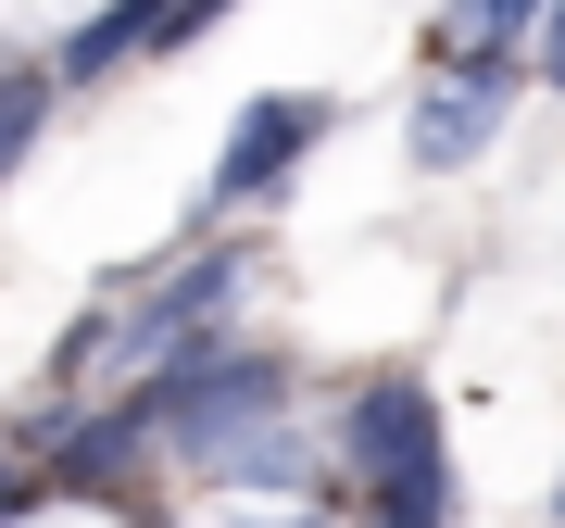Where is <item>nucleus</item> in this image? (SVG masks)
<instances>
[{
  "label": "nucleus",
  "instance_id": "obj_1",
  "mask_svg": "<svg viewBox=\"0 0 565 528\" xmlns=\"http://www.w3.org/2000/svg\"><path fill=\"white\" fill-rule=\"evenodd\" d=\"M515 88H527V51H465V63H452L440 88H415V102H403V151L427 163V177H452V163H478L490 139H503Z\"/></svg>",
  "mask_w": 565,
  "mask_h": 528
},
{
  "label": "nucleus",
  "instance_id": "obj_2",
  "mask_svg": "<svg viewBox=\"0 0 565 528\" xmlns=\"http://www.w3.org/2000/svg\"><path fill=\"white\" fill-rule=\"evenodd\" d=\"M252 289V252H189L163 289H139V303L114 315V340H102V366H163V352L189 340V327H214L226 303Z\"/></svg>",
  "mask_w": 565,
  "mask_h": 528
},
{
  "label": "nucleus",
  "instance_id": "obj_3",
  "mask_svg": "<svg viewBox=\"0 0 565 528\" xmlns=\"http://www.w3.org/2000/svg\"><path fill=\"white\" fill-rule=\"evenodd\" d=\"M327 126H340V102H327V88H277V102H252L239 126H226V151H214V189L202 202L226 214V202H264V189L289 177V163H302Z\"/></svg>",
  "mask_w": 565,
  "mask_h": 528
},
{
  "label": "nucleus",
  "instance_id": "obj_4",
  "mask_svg": "<svg viewBox=\"0 0 565 528\" xmlns=\"http://www.w3.org/2000/svg\"><path fill=\"white\" fill-rule=\"evenodd\" d=\"M151 441H163V403H151V390H139V403H114V415H76V427L51 441V490H114Z\"/></svg>",
  "mask_w": 565,
  "mask_h": 528
},
{
  "label": "nucleus",
  "instance_id": "obj_5",
  "mask_svg": "<svg viewBox=\"0 0 565 528\" xmlns=\"http://www.w3.org/2000/svg\"><path fill=\"white\" fill-rule=\"evenodd\" d=\"M427 441H440V403H427L415 378H364V390H352V415H340V453H352L364 478L403 466V453H427Z\"/></svg>",
  "mask_w": 565,
  "mask_h": 528
},
{
  "label": "nucleus",
  "instance_id": "obj_6",
  "mask_svg": "<svg viewBox=\"0 0 565 528\" xmlns=\"http://www.w3.org/2000/svg\"><path fill=\"white\" fill-rule=\"evenodd\" d=\"M202 466H214L226 490H302V504H340V490L315 478V453H302V427H289V415H252V427H226V441L202 453Z\"/></svg>",
  "mask_w": 565,
  "mask_h": 528
},
{
  "label": "nucleus",
  "instance_id": "obj_7",
  "mask_svg": "<svg viewBox=\"0 0 565 528\" xmlns=\"http://www.w3.org/2000/svg\"><path fill=\"white\" fill-rule=\"evenodd\" d=\"M364 504H377V528H452L465 478H452V453L427 441V453H403V466H377V478H364Z\"/></svg>",
  "mask_w": 565,
  "mask_h": 528
},
{
  "label": "nucleus",
  "instance_id": "obj_8",
  "mask_svg": "<svg viewBox=\"0 0 565 528\" xmlns=\"http://www.w3.org/2000/svg\"><path fill=\"white\" fill-rule=\"evenodd\" d=\"M151 25H163V0H102V13L63 39V76H76V88H88V76H114L126 51H151Z\"/></svg>",
  "mask_w": 565,
  "mask_h": 528
},
{
  "label": "nucleus",
  "instance_id": "obj_9",
  "mask_svg": "<svg viewBox=\"0 0 565 528\" xmlns=\"http://www.w3.org/2000/svg\"><path fill=\"white\" fill-rule=\"evenodd\" d=\"M541 13H553V0H465V13H440V25H427V51H515V39H541Z\"/></svg>",
  "mask_w": 565,
  "mask_h": 528
},
{
  "label": "nucleus",
  "instance_id": "obj_10",
  "mask_svg": "<svg viewBox=\"0 0 565 528\" xmlns=\"http://www.w3.org/2000/svg\"><path fill=\"white\" fill-rule=\"evenodd\" d=\"M51 102H63V76H39V63H13V76H0V177H13L25 151H39Z\"/></svg>",
  "mask_w": 565,
  "mask_h": 528
},
{
  "label": "nucleus",
  "instance_id": "obj_11",
  "mask_svg": "<svg viewBox=\"0 0 565 528\" xmlns=\"http://www.w3.org/2000/svg\"><path fill=\"white\" fill-rule=\"evenodd\" d=\"M226 13H239V0H163V25H151V51H189V39H202V25H226Z\"/></svg>",
  "mask_w": 565,
  "mask_h": 528
},
{
  "label": "nucleus",
  "instance_id": "obj_12",
  "mask_svg": "<svg viewBox=\"0 0 565 528\" xmlns=\"http://www.w3.org/2000/svg\"><path fill=\"white\" fill-rule=\"evenodd\" d=\"M527 76H541V88H565V0L541 13V39H527Z\"/></svg>",
  "mask_w": 565,
  "mask_h": 528
},
{
  "label": "nucleus",
  "instance_id": "obj_13",
  "mask_svg": "<svg viewBox=\"0 0 565 528\" xmlns=\"http://www.w3.org/2000/svg\"><path fill=\"white\" fill-rule=\"evenodd\" d=\"M553 516H565V478H553Z\"/></svg>",
  "mask_w": 565,
  "mask_h": 528
}]
</instances>
